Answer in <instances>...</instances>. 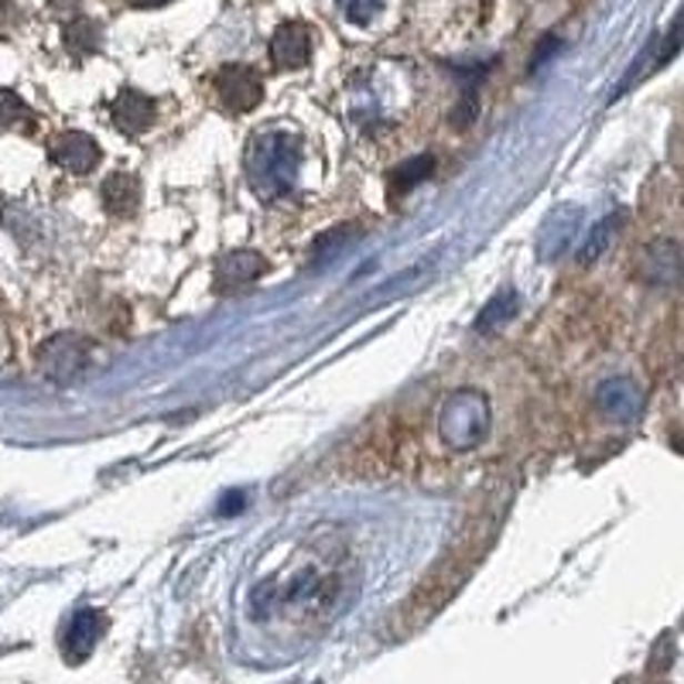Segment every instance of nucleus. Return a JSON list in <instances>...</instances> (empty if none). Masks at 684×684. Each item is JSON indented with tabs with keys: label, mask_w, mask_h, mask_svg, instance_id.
<instances>
[{
	"label": "nucleus",
	"mask_w": 684,
	"mask_h": 684,
	"mask_svg": "<svg viewBox=\"0 0 684 684\" xmlns=\"http://www.w3.org/2000/svg\"><path fill=\"white\" fill-rule=\"evenodd\" d=\"M154 117H158V103L151 97L138 93V90H131V86L120 90L117 100L110 103V120H113L117 131L127 134V138L144 134L148 127L154 123Z\"/></svg>",
	"instance_id": "obj_6"
},
{
	"label": "nucleus",
	"mask_w": 684,
	"mask_h": 684,
	"mask_svg": "<svg viewBox=\"0 0 684 684\" xmlns=\"http://www.w3.org/2000/svg\"><path fill=\"white\" fill-rule=\"evenodd\" d=\"M616 227H620V217H613V220L606 223V230H603V227L595 230V237L589 240V250H585V261H592L595 253H603V250H606V243H610V233H613Z\"/></svg>",
	"instance_id": "obj_17"
},
{
	"label": "nucleus",
	"mask_w": 684,
	"mask_h": 684,
	"mask_svg": "<svg viewBox=\"0 0 684 684\" xmlns=\"http://www.w3.org/2000/svg\"><path fill=\"white\" fill-rule=\"evenodd\" d=\"M103 205L117 220L134 217L138 205H141V182L134 175H127V171H113V175L103 182Z\"/></svg>",
	"instance_id": "obj_10"
},
{
	"label": "nucleus",
	"mask_w": 684,
	"mask_h": 684,
	"mask_svg": "<svg viewBox=\"0 0 684 684\" xmlns=\"http://www.w3.org/2000/svg\"><path fill=\"white\" fill-rule=\"evenodd\" d=\"M264 274H268V256H261L256 250H233L217 264V281H212V288H217V294L233 298L253 288Z\"/></svg>",
	"instance_id": "obj_3"
},
{
	"label": "nucleus",
	"mask_w": 684,
	"mask_h": 684,
	"mask_svg": "<svg viewBox=\"0 0 684 684\" xmlns=\"http://www.w3.org/2000/svg\"><path fill=\"white\" fill-rule=\"evenodd\" d=\"M38 360H41V370H46L52 380H69L86 363V342L76 335H56L41 346Z\"/></svg>",
	"instance_id": "obj_8"
},
{
	"label": "nucleus",
	"mask_w": 684,
	"mask_h": 684,
	"mask_svg": "<svg viewBox=\"0 0 684 684\" xmlns=\"http://www.w3.org/2000/svg\"><path fill=\"white\" fill-rule=\"evenodd\" d=\"M346 237H353V227H342V230L322 237V240L315 243V256H312V261L319 264V261H325V256H335V253L342 250V240H346Z\"/></svg>",
	"instance_id": "obj_16"
},
{
	"label": "nucleus",
	"mask_w": 684,
	"mask_h": 684,
	"mask_svg": "<svg viewBox=\"0 0 684 684\" xmlns=\"http://www.w3.org/2000/svg\"><path fill=\"white\" fill-rule=\"evenodd\" d=\"M127 4H134V8H158V4H164V0H127Z\"/></svg>",
	"instance_id": "obj_18"
},
{
	"label": "nucleus",
	"mask_w": 684,
	"mask_h": 684,
	"mask_svg": "<svg viewBox=\"0 0 684 684\" xmlns=\"http://www.w3.org/2000/svg\"><path fill=\"white\" fill-rule=\"evenodd\" d=\"M339 8L353 24H370L380 11V0H339Z\"/></svg>",
	"instance_id": "obj_15"
},
{
	"label": "nucleus",
	"mask_w": 684,
	"mask_h": 684,
	"mask_svg": "<svg viewBox=\"0 0 684 684\" xmlns=\"http://www.w3.org/2000/svg\"><path fill=\"white\" fill-rule=\"evenodd\" d=\"M428 175H432V158H418V161H408L401 171H394L391 175V185H394V192L401 195V192H411L418 182H424Z\"/></svg>",
	"instance_id": "obj_13"
},
{
	"label": "nucleus",
	"mask_w": 684,
	"mask_h": 684,
	"mask_svg": "<svg viewBox=\"0 0 684 684\" xmlns=\"http://www.w3.org/2000/svg\"><path fill=\"white\" fill-rule=\"evenodd\" d=\"M268 52L274 69H302L312 56V34L305 24H284L274 31Z\"/></svg>",
	"instance_id": "obj_9"
},
{
	"label": "nucleus",
	"mask_w": 684,
	"mask_h": 684,
	"mask_svg": "<svg viewBox=\"0 0 684 684\" xmlns=\"http://www.w3.org/2000/svg\"><path fill=\"white\" fill-rule=\"evenodd\" d=\"M247 182L261 199H281L294 192L298 168H302V144L291 134L261 131L247 148Z\"/></svg>",
	"instance_id": "obj_1"
},
{
	"label": "nucleus",
	"mask_w": 684,
	"mask_h": 684,
	"mask_svg": "<svg viewBox=\"0 0 684 684\" xmlns=\"http://www.w3.org/2000/svg\"><path fill=\"white\" fill-rule=\"evenodd\" d=\"M517 309H521V298L517 294H500L493 305H486L483 309V315L476 319V329L480 332H490V329H500L503 322H510L513 315H517Z\"/></svg>",
	"instance_id": "obj_12"
},
{
	"label": "nucleus",
	"mask_w": 684,
	"mask_h": 684,
	"mask_svg": "<svg viewBox=\"0 0 684 684\" xmlns=\"http://www.w3.org/2000/svg\"><path fill=\"white\" fill-rule=\"evenodd\" d=\"M217 100L230 113L253 110L256 103L264 100L261 76H256L250 66H223L220 76H217Z\"/></svg>",
	"instance_id": "obj_4"
},
{
	"label": "nucleus",
	"mask_w": 684,
	"mask_h": 684,
	"mask_svg": "<svg viewBox=\"0 0 684 684\" xmlns=\"http://www.w3.org/2000/svg\"><path fill=\"white\" fill-rule=\"evenodd\" d=\"M49 154H52L56 164L72 171V175H86V171H93L103 158L100 144L90 134H79V131H66V134L52 138Z\"/></svg>",
	"instance_id": "obj_7"
},
{
	"label": "nucleus",
	"mask_w": 684,
	"mask_h": 684,
	"mask_svg": "<svg viewBox=\"0 0 684 684\" xmlns=\"http://www.w3.org/2000/svg\"><path fill=\"white\" fill-rule=\"evenodd\" d=\"M66 49L72 52V56H93L97 49H100V28L93 24V21H72L69 28H66Z\"/></svg>",
	"instance_id": "obj_11"
},
{
	"label": "nucleus",
	"mask_w": 684,
	"mask_h": 684,
	"mask_svg": "<svg viewBox=\"0 0 684 684\" xmlns=\"http://www.w3.org/2000/svg\"><path fill=\"white\" fill-rule=\"evenodd\" d=\"M28 120V107L21 103L18 93L11 90H0V131H8V127H18Z\"/></svg>",
	"instance_id": "obj_14"
},
{
	"label": "nucleus",
	"mask_w": 684,
	"mask_h": 684,
	"mask_svg": "<svg viewBox=\"0 0 684 684\" xmlns=\"http://www.w3.org/2000/svg\"><path fill=\"white\" fill-rule=\"evenodd\" d=\"M103 630H107L103 613H97V610H79V613L66 623V630H62V654H66V661H69V664H79V661L90 657L93 647L103 640Z\"/></svg>",
	"instance_id": "obj_5"
},
{
	"label": "nucleus",
	"mask_w": 684,
	"mask_h": 684,
	"mask_svg": "<svg viewBox=\"0 0 684 684\" xmlns=\"http://www.w3.org/2000/svg\"><path fill=\"white\" fill-rule=\"evenodd\" d=\"M445 421H459V428H452V432H445V442L449 445H476L483 435H486V421H490V414H486V401H483V394H476V391H459L449 404H445V411H442V424Z\"/></svg>",
	"instance_id": "obj_2"
}]
</instances>
